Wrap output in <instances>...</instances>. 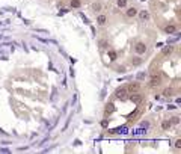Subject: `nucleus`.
<instances>
[{
	"instance_id": "f257e3e1",
	"label": "nucleus",
	"mask_w": 181,
	"mask_h": 154,
	"mask_svg": "<svg viewBox=\"0 0 181 154\" xmlns=\"http://www.w3.org/2000/svg\"><path fill=\"white\" fill-rule=\"evenodd\" d=\"M160 85H161V74L160 72H154L151 76V80H149V88H156Z\"/></svg>"
},
{
	"instance_id": "f03ea898",
	"label": "nucleus",
	"mask_w": 181,
	"mask_h": 154,
	"mask_svg": "<svg viewBox=\"0 0 181 154\" xmlns=\"http://www.w3.org/2000/svg\"><path fill=\"white\" fill-rule=\"evenodd\" d=\"M115 97L118 100H127L128 98V91H127V88H118L115 91Z\"/></svg>"
},
{
	"instance_id": "7ed1b4c3",
	"label": "nucleus",
	"mask_w": 181,
	"mask_h": 154,
	"mask_svg": "<svg viewBox=\"0 0 181 154\" xmlns=\"http://www.w3.org/2000/svg\"><path fill=\"white\" fill-rule=\"evenodd\" d=\"M134 51H136V54L142 56V54H145V51H147V45H145L143 42H138L134 45Z\"/></svg>"
},
{
	"instance_id": "20e7f679",
	"label": "nucleus",
	"mask_w": 181,
	"mask_h": 154,
	"mask_svg": "<svg viewBox=\"0 0 181 154\" xmlns=\"http://www.w3.org/2000/svg\"><path fill=\"white\" fill-rule=\"evenodd\" d=\"M139 89H140L139 82H131V83H128V86H127V91H128V92H139Z\"/></svg>"
},
{
	"instance_id": "39448f33",
	"label": "nucleus",
	"mask_w": 181,
	"mask_h": 154,
	"mask_svg": "<svg viewBox=\"0 0 181 154\" xmlns=\"http://www.w3.org/2000/svg\"><path fill=\"white\" fill-rule=\"evenodd\" d=\"M130 100L131 101H134V103H142V100H143V95L142 94H139V92H131V95H130Z\"/></svg>"
},
{
	"instance_id": "423d86ee",
	"label": "nucleus",
	"mask_w": 181,
	"mask_h": 154,
	"mask_svg": "<svg viewBox=\"0 0 181 154\" xmlns=\"http://www.w3.org/2000/svg\"><path fill=\"white\" fill-rule=\"evenodd\" d=\"M138 15H139V20L140 21H148L149 20V12L142 9V11H138Z\"/></svg>"
},
{
	"instance_id": "0eeeda50",
	"label": "nucleus",
	"mask_w": 181,
	"mask_h": 154,
	"mask_svg": "<svg viewBox=\"0 0 181 154\" xmlns=\"http://www.w3.org/2000/svg\"><path fill=\"white\" fill-rule=\"evenodd\" d=\"M125 14H127V17H128V18H133V17L138 15V9H136V8H128Z\"/></svg>"
},
{
	"instance_id": "6e6552de",
	"label": "nucleus",
	"mask_w": 181,
	"mask_h": 154,
	"mask_svg": "<svg viewBox=\"0 0 181 154\" xmlns=\"http://www.w3.org/2000/svg\"><path fill=\"white\" fill-rule=\"evenodd\" d=\"M106 21H107V18H106V15H103V14H100V15L97 17V23H98L100 26H104V24H106Z\"/></svg>"
},
{
	"instance_id": "1a4fd4ad",
	"label": "nucleus",
	"mask_w": 181,
	"mask_h": 154,
	"mask_svg": "<svg viewBox=\"0 0 181 154\" xmlns=\"http://www.w3.org/2000/svg\"><path fill=\"white\" fill-rule=\"evenodd\" d=\"M172 51H174V47H172V45H166V47L161 50V54L163 56H168V54H170Z\"/></svg>"
},
{
	"instance_id": "9d476101",
	"label": "nucleus",
	"mask_w": 181,
	"mask_h": 154,
	"mask_svg": "<svg viewBox=\"0 0 181 154\" xmlns=\"http://www.w3.org/2000/svg\"><path fill=\"white\" fill-rule=\"evenodd\" d=\"M165 32H166V33H175V32H177V26H174V24L166 26V27H165Z\"/></svg>"
},
{
	"instance_id": "9b49d317",
	"label": "nucleus",
	"mask_w": 181,
	"mask_h": 154,
	"mask_svg": "<svg viewBox=\"0 0 181 154\" xmlns=\"http://www.w3.org/2000/svg\"><path fill=\"white\" fill-rule=\"evenodd\" d=\"M69 6L74 8V9H77V8L81 6V2H80V0H71V2H69Z\"/></svg>"
},
{
	"instance_id": "f8f14e48",
	"label": "nucleus",
	"mask_w": 181,
	"mask_h": 154,
	"mask_svg": "<svg viewBox=\"0 0 181 154\" xmlns=\"http://www.w3.org/2000/svg\"><path fill=\"white\" fill-rule=\"evenodd\" d=\"M174 92H175V91L172 89V88H166L165 91H163V95H165V97H172V95H174Z\"/></svg>"
},
{
	"instance_id": "ddd939ff",
	"label": "nucleus",
	"mask_w": 181,
	"mask_h": 154,
	"mask_svg": "<svg viewBox=\"0 0 181 154\" xmlns=\"http://www.w3.org/2000/svg\"><path fill=\"white\" fill-rule=\"evenodd\" d=\"M136 77H138V80H145L148 77V72L147 71H140V72H138V76H136Z\"/></svg>"
},
{
	"instance_id": "4468645a",
	"label": "nucleus",
	"mask_w": 181,
	"mask_h": 154,
	"mask_svg": "<svg viewBox=\"0 0 181 154\" xmlns=\"http://www.w3.org/2000/svg\"><path fill=\"white\" fill-rule=\"evenodd\" d=\"M131 63H133V67H139L140 63H142V59H140L139 56H136V58L131 59Z\"/></svg>"
},
{
	"instance_id": "2eb2a0df",
	"label": "nucleus",
	"mask_w": 181,
	"mask_h": 154,
	"mask_svg": "<svg viewBox=\"0 0 181 154\" xmlns=\"http://www.w3.org/2000/svg\"><path fill=\"white\" fill-rule=\"evenodd\" d=\"M170 125H172V124H170V120H163V122H161V129H163V130H168Z\"/></svg>"
},
{
	"instance_id": "dca6fc26",
	"label": "nucleus",
	"mask_w": 181,
	"mask_h": 154,
	"mask_svg": "<svg viewBox=\"0 0 181 154\" xmlns=\"http://www.w3.org/2000/svg\"><path fill=\"white\" fill-rule=\"evenodd\" d=\"M140 113H142V109L139 107V109H136V112H134V113H131V115H130V118H131V120H134V118H138Z\"/></svg>"
},
{
	"instance_id": "f3484780",
	"label": "nucleus",
	"mask_w": 181,
	"mask_h": 154,
	"mask_svg": "<svg viewBox=\"0 0 181 154\" xmlns=\"http://www.w3.org/2000/svg\"><path fill=\"white\" fill-rule=\"evenodd\" d=\"M98 45H100V49H101V50H106V49L109 47L107 41H100V42H98Z\"/></svg>"
},
{
	"instance_id": "a211bd4d",
	"label": "nucleus",
	"mask_w": 181,
	"mask_h": 154,
	"mask_svg": "<svg viewBox=\"0 0 181 154\" xmlns=\"http://www.w3.org/2000/svg\"><path fill=\"white\" fill-rule=\"evenodd\" d=\"M112 112H113V104H107L106 106V115L112 113Z\"/></svg>"
},
{
	"instance_id": "6ab92c4d",
	"label": "nucleus",
	"mask_w": 181,
	"mask_h": 154,
	"mask_svg": "<svg viewBox=\"0 0 181 154\" xmlns=\"http://www.w3.org/2000/svg\"><path fill=\"white\" fill-rule=\"evenodd\" d=\"M92 9H94L95 12H100V11H101V5H100V3H94L92 5Z\"/></svg>"
},
{
	"instance_id": "aec40b11",
	"label": "nucleus",
	"mask_w": 181,
	"mask_h": 154,
	"mask_svg": "<svg viewBox=\"0 0 181 154\" xmlns=\"http://www.w3.org/2000/svg\"><path fill=\"white\" fill-rule=\"evenodd\" d=\"M118 6H119V8H125L127 6V0H118Z\"/></svg>"
},
{
	"instance_id": "412c9836",
	"label": "nucleus",
	"mask_w": 181,
	"mask_h": 154,
	"mask_svg": "<svg viewBox=\"0 0 181 154\" xmlns=\"http://www.w3.org/2000/svg\"><path fill=\"white\" fill-rule=\"evenodd\" d=\"M170 124H180V118L178 116H174V118H172V120H170Z\"/></svg>"
},
{
	"instance_id": "4be33fe9",
	"label": "nucleus",
	"mask_w": 181,
	"mask_h": 154,
	"mask_svg": "<svg viewBox=\"0 0 181 154\" xmlns=\"http://www.w3.org/2000/svg\"><path fill=\"white\" fill-rule=\"evenodd\" d=\"M109 56L112 58V60H115V59H116V54H115V51H109Z\"/></svg>"
},
{
	"instance_id": "5701e85b",
	"label": "nucleus",
	"mask_w": 181,
	"mask_h": 154,
	"mask_svg": "<svg viewBox=\"0 0 181 154\" xmlns=\"http://www.w3.org/2000/svg\"><path fill=\"white\" fill-rule=\"evenodd\" d=\"M175 148H177V150H180V148H181V141H180V139L175 142Z\"/></svg>"
},
{
	"instance_id": "b1692460",
	"label": "nucleus",
	"mask_w": 181,
	"mask_h": 154,
	"mask_svg": "<svg viewBox=\"0 0 181 154\" xmlns=\"http://www.w3.org/2000/svg\"><path fill=\"white\" fill-rule=\"evenodd\" d=\"M119 131H122V133H127V131H128V129H127V127H121V129H119Z\"/></svg>"
},
{
	"instance_id": "393cba45",
	"label": "nucleus",
	"mask_w": 181,
	"mask_h": 154,
	"mask_svg": "<svg viewBox=\"0 0 181 154\" xmlns=\"http://www.w3.org/2000/svg\"><path fill=\"white\" fill-rule=\"evenodd\" d=\"M168 109H169V110H175V109H177V107H175L174 104H169V106H168Z\"/></svg>"
},
{
	"instance_id": "a878e982",
	"label": "nucleus",
	"mask_w": 181,
	"mask_h": 154,
	"mask_svg": "<svg viewBox=\"0 0 181 154\" xmlns=\"http://www.w3.org/2000/svg\"><path fill=\"white\" fill-rule=\"evenodd\" d=\"M142 133H145V130H143V129H139L138 131H136V134H142Z\"/></svg>"
},
{
	"instance_id": "bb28decb",
	"label": "nucleus",
	"mask_w": 181,
	"mask_h": 154,
	"mask_svg": "<svg viewBox=\"0 0 181 154\" xmlns=\"http://www.w3.org/2000/svg\"><path fill=\"white\" fill-rule=\"evenodd\" d=\"M101 125H103V127H107V120H103V122H101Z\"/></svg>"
}]
</instances>
